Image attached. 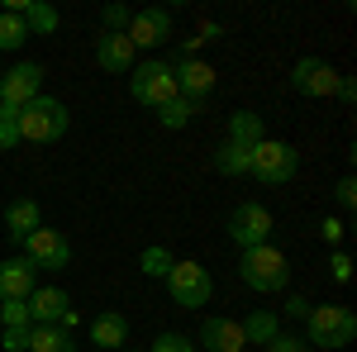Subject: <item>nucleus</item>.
Listing matches in <instances>:
<instances>
[{
	"label": "nucleus",
	"mask_w": 357,
	"mask_h": 352,
	"mask_svg": "<svg viewBox=\"0 0 357 352\" xmlns=\"http://www.w3.org/2000/svg\"><path fill=\"white\" fill-rule=\"evenodd\" d=\"M353 338H357V314L348 305H310V314H305V343L310 348L338 352Z\"/></svg>",
	"instance_id": "f257e3e1"
},
{
	"label": "nucleus",
	"mask_w": 357,
	"mask_h": 352,
	"mask_svg": "<svg viewBox=\"0 0 357 352\" xmlns=\"http://www.w3.org/2000/svg\"><path fill=\"white\" fill-rule=\"evenodd\" d=\"M238 276H243V286H252L257 296H276V291H286V281H291V262H286V252L272 247V243L243 247Z\"/></svg>",
	"instance_id": "f03ea898"
},
{
	"label": "nucleus",
	"mask_w": 357,
	"mask_h": 352,
	"mask_svg": "<svg viewBox=\"0 0 357 352\" xmlns=\"http://www.w3.org/2000/svg\"><path fill=\"white\" fill-rule=\"evenodd\" d=\"M67 129H72V114L53 95H38L20 109V143H57Z\"/></svg>",
	"instance_id": "7ed1b4c3"
},
{
	"label": "nucleus",
	"mask_w": 357,
	"mask_h": 352,
	"mask_svg": "<svg viewBox=\"0 0 357 352\" xmlns=\"http://www.w3.org/2000/svg\"><path fill=\"white\" fill-rule=\"evenodd\" d=\"M301 171V153L291 143H276V138H262L248 158V176H257L262 186H291Z\"/></svg>",
	"instance_id": "20e7f679"
},
{
	"label": "nucleus",
	"mask_w": 357,
	"mask_h": 352,
	"mask_svg": "<svg viewBox=\"0 0 357 352\" xmlns=\"http://www.w3.org/2000/svg\"><path fill=\"white\" fill-rule=\"evenodd\" d=\"M129 95L148 109H162L167 100H176V77H172V62H138L134 77H129Z\"/></svg>",
	"instance_id": "39448f33"
},
{
	"label": "nucleus",
	"mask_w": 357,
	"mask_h": 352,
	"mask_svg": "<svg viewBox=\"0 0 357 352\" xmlns=\"http://www.w3.org/2000/svg\"><path fill=\"white\" fill-rule=\"evenodd\" d=\"M167 291H172V300L181 309H200V305L215 300V276L200 262H176V267L167 271Z\"/></svg>",
	"instance_id": "423d86ee"
},
{
	"label": "nucleus",
	"mask_w": 357,
	"mask_h": 352,
	"mask_svg": "<svg viewBox=\"0 0 357 352\" xmlns=\"http://www.w3.org/2000/svg\"><path fill=\"white\" fill-rule=\"evenodd\" d=\"M229 238H234L238 247L272 243V210H267V205H257V200L234 205V215H229Z\"/></svg>",
	"instance_id": "0eeeda50"
},
{
	"label": "nucleus",
	"mask_w": 357,
	"mask_h": 352,
	"mask_svg": "<svg viewBox=\"0 0 357 352\" xmlns=\"http://www.w3.org/2000/svg\"><path fill=\"white\" fill-rule=\"evenodd\" d=\"M20 247H24V262L33 271H67V262H72V243L57 229H33Z\"/></svg>",
	"instance_id": "6e6552de"
},
{
	"label": "nucleus",
	"mask_w": 357,
	"mask_h": 352,
	"mask_svg": "<svg viewBox=\"0 0 357 352\" xmlns=\"http://www.w3.org/2000/svg\"><path fill=\"white\" fill-rule=\"evenodd\" d=\"M38 95H43V67H38V62H20V67H10V72L0 77V105L24 109L29 100H38Z\"/></svg>",
	"instance_id": "1a4fd4ad"
},
{
	"label": "nucleus",
	"mask_w": 357,
	"mask_h": 352,
	"mask_svg": "<svg viewBox=\"0 0 357 352\" xmlns=\"http://www.w3.org/2000/svg\"><path fill=\"white\" fill-rule=\"evenodd\" d=\"M291 86H296L301 95H310V100H324V95L338 91V72H333L324 57H301V62L291 67Z\"/></svg>",
	"instance_id": "9d476101"
},
{
	"label": "nucleus",
	"mask_w": 357,
	"mask_h": 352,
	"mask_svg": "<svg viewBox=\"0 0 357 352\" xmlns=\"http://www.w3.org/2000/svg\"><path fill=\"white\" fill-rule=\"evenodd\" d=\"M172 77H176V95H186V100H205L215 91V82H220V72L210 62H200V57H176Z\"/></svg>",
	"instance_id": "9b49d317"
},
{
	"label": "nucleus",
	"mask_w": 357,
	"mask_h": 352,
	"mask_svg": "<svg viewBox=\"0 0 357 352\" xmlns=\"http://www.w3.org/2000/svg\"><path fill=\"white\" fill-rule=\"evenodd\" d=\"M129 43L134 48H162L167 38H172V15L167 10H138V15H129Z\"/></svg>",
	"instance_id": "f8f14e48"
},
{
	"label": "nucleus",
	"mask_w": 357,
	"mask_h": 352,
	"mask_svg": "<svg viewBox=\"0 0 357 352\" xmlns=\"http://www.w3.org/2000/svg\"><path fill=\"white\" fill-rule=\"evenodd\" d=\"M200 343H205V352H243L248 348L243 324L238 319H224V314H210L200 324Z\"/></svg>",
	"instance_id": "ddd939ff"
},
{
	"label": "nucleus",
	"mask_w": 357,
	"mask_h": 352,
	"mask_svg": "<svg viewBox=\"0 0 357 352\" xmlns=\"http://www.w3.org/2000/svg\"><path fill=\"white\" fill-rule=\"evenodd\" d=\"M96 62H100L105 72H134L138 48L129 43V33H100V38H96Z\"/></svg>",
	"instance_id": "4468645a"
},
{
	"label": "nucleus",
	"mask_w": 357,
	"mask_h": 352,
	"mask_svg": "<svg viewBox=\"0 0 357 352\" xmlns=\"http://www.w3.org/2000/svg\"><path fill=\"white\" fill-rule=\"evenodd\" d=\"M33 291H38V271L29 267L24 257L0 262V300H29Z\"/></svg>",
	"instance_id": "2eb2a0df"
},
{
	"label": "nucleus",
	"mask_w": 357,
	"mask_h": 352,
	"mask_svg": "<svg viewBox=\"0 0 357 352\" xmlns=\"http://www.w3.org/2000/svg\"><path fill=\"white\" fill-rule=\"evenodd\" d=\"M24 305H29V324H62V314L72 309L67 291H57V286H38Z\"/></svg>",
	"instance_id": "dca6fc26"
},
{
	"label": "nucleus",
	"mask_w": 357,
	"mask_h": 352,
	"mask_svg": "<svg viewBox=\"0 0 357 352\" xmlns=\"http://www.w3.org/2000/svg\"><path fill=\"white\" fill-rule=\"evenodd\" d=\"M91 343L105 352H119L124 343H129V319L124 314H114V309H105V314H96L91 319Z\"/></svg>",
	"instance_id": "f3484780"
},
{
	"label": "nucleus",
	"mask_w": 357,
	"mask_h": 352,
	"mask_svg": "<svg viewBox=\"0 0 357 352\" xmlns=\"http://www.w3.org/2000/svg\"><path fill=\"white\" fill-rule=\"evenodd\" d=\"M33 229H43V210H38L33 200H10V205H5V234H10L15 243H24Z\"/></svg>",
	"instance_id": "a211bd4d"
},
{
	"label": "nucleus",
	"mask_w": 357,
	"mask_h": 352,
	"mask_svg": "<svg viewBox=\"0 0 357 352\" xmlns=\"http://www.w3.org/2000/svg\"><path fill=\"white\" fill-rule=\"evenodd\" d=\"M262 138H267V124H262L257 109H238V114L229 119V143H238V148H257Z\"/></svg>",
	"instance_id": "6ab92c4d"
},
{
	"label": "nucleus",
	"mask_w": 357,
	"mask_h": 352,
	"mask_svg": "<svg viewBox=\"0 0 357 352\" xmlns=\"http://www.w3.org/2000/svg\"><path fill=\"white\" fill-rule=\"evenodd\" d=\"M24 352H77V343H72V333L57 324H33L29 328V348Z\"/></svg>",
	"instance_id": "aec40b11"
},
{
	"label": "nucleus",
	"mask_w": 357,
	"mask_h": 352,
	"mask_svg": "<svg viewBox=\"0 0 357 352\" xmlns=\"http://www.w3.org/2000/svg\"><path fill=\"white\" fill-rule=\"evenodd\" d=\"M20 20H24L29 38H33V33H57V24H62V15H57L53 5H43V0H29Z\"/></svg>",
	"instance_id": "412c9836"
},
{
	"label": "nucleus",
	"mask_w": 357,
	"mask_h": 352,
	"mask_svg": "<svg viewBox=\"0 0 357 352\" xmlns=\"http://www.w3.org/2000/svg\"><path fill=\"white\" fill-rule=\"evenodd\" d=\"M243 324V338L248 343H257V348H267L276 333H281V324H276V314H267V309H252L248 319H238Z\"/></svg>",
	"instance_id": "4be33fe9"
},
{
	"label": "nucleus",
	"mask_w": 357,
	"mask_h": 352,
	"mask_svg": "<svg viewBox=\"0 0 357 352\" xmlns=\"http://www.w3.org/2000/svg\"><path fill=\"white\" fill-rule=\"evenodd\" d=\"M195 114H200V100H186V95H176V100H167V105L158 109V124H162V129H186Z\"/></svg>",
	"instance_id": "5701e85b"
},
{
	"label": "nucleus",
	"mask_w": 357,
	"mask_h": 352,
	"mask_svg": "<svg viewBox=\"0 0 357 352\" xmlns=\"http://www.w3.org/2000/svg\"><path fill=\"white\" fill-rule=\"evenodd\" d=\"M248 158H252V148L224 143L220 153H215V171H220V176H248Z\"/></svg>",
	"instance_id": "b1692460"
},
{
	"label": "nucleus",
	"mask_w": 357,
	"mask_h": 352,
	"mask_svg": "<svg viewBox=\"0 0 357 352\" xmlns=\"http://www.w3.org/2000/svg\"><path fill=\"white\" fill-rule=\"evenodd\" d=\"M176 267V257H172V252H167V247H143V252H138V271H143V276H158V281H167V271Z\"/></svg>",
	"instance_id": "393cba45"
},
{
	"label": "nucleus",
	"mask_w": 357,
	"mask_h": 352,
	"mask_svg": "<svg viewBox=\"0 0 357 352\" xmlns=\"http://www.w3.org/2000/svg\"><path fill=\"white\" fill-rule=\"evenodd\" d=\"M24 38H29V29L20 15H10V10H0V48L5 53H15V48H24Z\"/></svg>",
	"instance_id": "a878e982"
},
{
	"label": "nucleus",
	"mask_w": 357,
	"mask_h": 352,
	"mask_svg": "<svg viewBox=\"0 0 357 352\" xmlns=\"http://www.w3.org/2000/svg\"><path fill=\"white\" fill-rule=\"evenodd\" d=\"M15 143H20V109L0 105V153L15 148Z\"/></svg>",
	"instance_id": "bb28decb"
},
{
	"label": "nucleus",
	"mask_w": 357,
	"mask_h": 352,
	"mask_svg": "<svg viewBox=\"0 0 357 352\" xmlns=\"http://www.w3.org/2000/svg\"><path fill=\"white\" fill-rule=\"evenodd\" d=\"M0 324L5 328H29V305L24 300H0Z\"/></svg>",
	"instance_id": "cd10ccee"
},
{
	"label": "nucleus",
	"mask_w": 357,
	"mask_h": 352,
	"mask_svg": "<svg viewBox=\"0 0 357 352\" xmlns=\"http://www.w3.org/2000/svg\"><path fill=\"white\" fill-rule=\"evenodd\" d=\"M148 352H195V343H191V338H181V333H158Z\"/></svg>",
	"instance_id": "c85d7f7f"
},
{
	"label": "nucleus",
	"mask_w": 357,
	"mask_h": 352,
	"mask_svg": "<svg viewBox=\"0 0 357 352\" xmlns=\"http://www.w3.org/2000/svg\"><path fill=\"white\" fill-rule=\"evenodd\" d=\"M333 205H338V210H353L357 205V181L353 176H343V181L333 186Z\"/></svg>",
	"instance_id": "c756f323"
},
{
	"label": "nucleus",
	"mask_w": 357,
	"mask_h": 352,
	"mask_svg": "<svg viewBox=\"0 0 357 352\" xmlns=\"http://www.w3.org/2000/svg\"><path fill=\"white\" fill-rule=\"evenodd\" d=\"M329 267H333V281H338V286H348V281H353V257H348L343 247L329 257Z\"/></svg>",
	"instance_id": "7c9ffc66"
},
{
	"label": "nucleus",
	"mask_w": 357,
	"mask_h": 352,
	"mask_svg": "<svg viewBox=\"0 0 357 352\" xmlns=\"http://www.w3.org/2000/svg\"><path fill=\"white\" fill-rule=\"evenodd\" d=\"M267 352H310V343L296 338V333H276L272 343H267Z\"/></svg>",
	"instance_id": "2f4dec72"
},
{
	"label": "nucleus",
	"mask_w": 357,
	"mask_h": 352,
	"mask_svg": "<svg viewBox=\"0 0 357 352\" xmlns=\"http://www.w3.org/2000/svg\"><path fill=\"white\" fill-rule=\"evenodd\" d=\"M33 328V324H29ZM29 328H5V333H0V348L5 352H24L29 348Z\"/></svg>",
	"instance_id": "473e14b6"
},
{
	"label": "nucleus",
	"mask_w": 357,
	"mask_h": 352,
	"mask_svg": "<svg viewBox=\"0 0 357 352\" xmlns=\"http://www.w3.org/2000/svg\"><path fill=\"white\" fill-rule=\"evenodd\" d=\"M129 29V10L124 5H105V33H124Z\"/></svg>",
	"instance_id": "72a5a7b5"
},
{
	"label": "nucleus",
	"mask_w": 357,
	"mask_h": 352,
	"mask_svg": "<svg viewBox=\"0 0 357 352\" xmlns=\"http://www.w3.org/2000/svg\"><path fill=\"white\" fill-rule=\"evenodd\" d=\"M319 234H324V243H338V238H343V219H324V224H319Z\"/></svg>",
	"instance_id": "f704fd0d"
},
{
	"label": "nucleus",
	"mask_w": 357,
	"mask_h": 352,
	"mask_svg": "<svg viewBox=\"0 0 357 352\" xmlns=\"http://www.w3.org/2000/svg\"><path fill=\"white\" fill-rule=\"evenodd\" d=\"M333 95H338L343 105H353V100H357V82H353V77H338V91H333Z\"/></svg>",
	"instance_id": "c9c22d12"
},
{
	"label": "nucleus",
	"mask_w": 357,
	"mask_h": 352,
	"mask_svg": "<svg viewBox=\"0 0 357 352\" xmlns=\"http://www.w3.org/2000/svg\"><path fill=\"white\" fill-rule=\"evenodd\" d=\"M305 314H310V300H305V296L286 300V319H305Z\"/></svg>",
	"instance_id": "e433bc0d"
},
{
	"label": "nucleus",
	"mask_w": 357,
	"mask_h": 352,
	"mask_svg": "<svg viewBox=\"0 0 357 352\" xmlns=\"http://www.w3.org/2000/svg\"><path fill=\"white\" fill-rule=\"evenodd\" d=\"M224 29L220 24H200V33H195V38H200V43H215V38H220Z\"/></svg>",
	"instance_id": "4c0bfd02"
},
{
	"label": "nucleus",
	"mask_w": 357,
	"mask_h": 352,
	"mask_svg": "<svg viewBox=\"0 0 357 352\" xmlns=\"http://www.w3.org/2000/svg\"><path fill=\"white\" fill-rule=\"evenodd\" d=\"M119 352H134V348H119Z\"/></svg>",
	"instance_id": "58836bf2"
}]
</instances>
